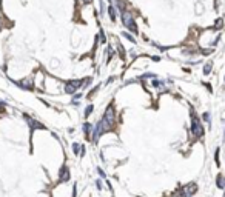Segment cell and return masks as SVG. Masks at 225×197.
Returning <instances> with one entry per match:
<instances>
[{"label":"cell","mask_w":225,"mask_h":197,"mask_svg":"<svg viewBox=\"0 0 225 197\" xmlns=\"http://www.w3.org/2000/svg\"><path fill=\"white\" fill-rule=\"evenodd\" d=\"M59 177H60V182H68V180H69V171H68V168H66L65 165L62 166Z\"/></svg>","instance_id":"cell-6"},{"label":"cell","mask_w":225,"mask_h":197,"mask_svg":"<svg viewBox=\"0 0 225 197\" xmlns=\"http://www.w3.org/2000/svg\"><path fill=\"white\" fill-rule=\"evenodd\" d=\"M91 112H93V105H88V108H86V111H85V116L88 117Z\"/></svg>","instance_id":"cell-14"},{"label":"cell","mask_w":225,"mask_h":197,"mask_svg":"<svg viewBox=\"0 0 225 197\" xmlns=\"http://www.w3.org/2000/svg\"><path fill=\"white\" fill-rule=\"evenodd\" d=\"M80 148H82L80 145L74 143V145H73V153H74V154H79V153H80Z\"/></svg>","instance_id":"cell-13"},{"label":"cell","mask_w":225,"mask_h":197,"mask_svg":"<svg viewBox=\"0 0 225 197\" xmlns=\"http://www.w3.org/2000/svg\"><path fill=\"white\" fill-rule=\"evenodd\" d=\"M214 160H216V165L219 166V148L216 149V153H214Z\"/></svg>","instance_id":"cell-15"},{"label":"cell","mask_w":225,"mask_h":197,"mask_svg":"<svg viewBox=\"0 0 225 197\" xmlns=\"http://www.w3.org/2000/svg\"><path fill=\"white\" fill-rule=\"evenodd\" d=\"M25 119H26V122L30 123V126H31V129H36V128H40V129H43V128H45L43 125H40L39 122H36V120H32L31 117H30V116H26V114H25Z\"/></svg>","instance_id":"cell-7"},{"label":"cell","mask_w":225,"mask_h":197,"mask_svg":"<svg viewBox=\"0 0 225 197\" xmlns=\"http://www.w3.org/2000/svg\"><path fill=\"white\" fill-rule=\"evenodd\" d=\"M19 85L22 86V88H28V89H32V82H31V80H22V82L19 83Z\"/></svg>","instance_id":"cell-9"},{"label":"cell","mask_w":225,"mask_h":197,"mask_svg":"<svg viewBox=\"0 0 225 197\" xmlns=\"http://www.w3.org/2000/svg\"><path fill=\"white\" fill-rule=\"evenodd\" d=\"M123 36H125V37H127V39H128V40H130V42H136V39H134V37H133L131 34H128V32H123Z\"/></svg>","instance_id":"cell-16"},{"label":"cell","mask_w":225,"mask_h":197,"mask_svg":"<svg viewBox=\"0 0 225 197\" xmlns=\"http://www.w3.org/2000/svg\"><path fill=\"white\" fill-rule=\"evenodd\" d=\"M122 22L125 25V28H128L133 32H137V26H136V22H134V19H133L131 12H128V11L122 12Z\"/></svg>","instance_id":"cell-1"},{"label":"cell","mask_w":225,"mask_h":197,"mask_svg":"<svg viewBox=\"0 0 225 197\" xmlns=\"http://www.w3.org/2000/svg\"><path fill=\"white\" fill-rule=\"evenodd\" d=\"M76 196H77V188L74 186V188H73V197H76Z\"/></svg>","instance_id":"cell-19"},{"label":"cell","mask_w":225,"mask_h":197,"mask_svg":"<svg viewBox=\"0 0 225 197\" xmlns=\"http://www.w3.org/2000/svg\"><path fill=\"white\" fill-rule=\"evenodd\" d=\"M103 120L108 123V125H111L112 126V123H114V120H116V114H114V106L112 105H110V106L106 108V111H105V116H103Z\"/></svg>","instance_id":"cell-3"},{"label":"cell","mask_w":225,"mask_h":197,"mask_svg":"<svg viewBox=\"0 0 225 197\" xmlns=\"http://www.w3.org/2000/svg\"><path fill=\"white\" fill-rule=\"evenodd\" d=\"M222 26V19H219L218 22H216V28H220Z\"/></svg>","instance_id":"cell-18"},{"label":"cell","mask_w":225,"mask_h":197,"mask_svg":"<svg viewBox=\"0 0 225 197\" xmlns=\"http://www.w3.org/2000/svg\"><path fill=\"white\" fill-rule=\"evenodd\" d=\"M99 174H100V177H105V173H103L100 168H99Z\"/></svg>","instance_id":"cell-22"},{"label":"cell","mask_w":225,"mask_h":197,"mask_svg":"<svg viewBox=\"0 0 225 197\" xmlns=\"http://www.w3.org/2000/svg\"><path fill=\"white\" fill-rule=\"evenodd\" d=\"M80 85H82V80H71V82H68L66 86H65V93H68V94L76 93L79 88H80Z\"/></svg>","instance_id":"cell-4"},{"label":"cell","mask_w":225,"mask_h":197,"mask_svg":"<svg viewBox=\"0 0 225 197\" xmlns=\"http://www.w3.org/2000/svg\"><path fill=\"white\" fill-rule=\"evenodd\" d=\"M108 12H110V19L114 22V20H116V9L112 6H110V8H108Z\"/></svg>","instance_id":"cell-11"},{"label":"cell","mask_w":225,"mask_h":197,"mask_svg":"<svg viewBox=\"0 0 225 197\" xmlns=\"http://www.w3.org/2000/svg\"><path fill=\"white\" fill-rule=\"evenodd\" d=\"M210 71H211V63H207L205 66H203V74L208 75V74H210Z\"/></svg>","instance_id":"cell-12"},{"label":"cell","mask_w":225,"mask_h":197,"mask_svg":"<svg viewBox=\"0 0 225 197\" xmlns=\"http://www.w3.org/2000/svg\"><path fill=\"white\" fill-rule=\"evenodd\" d=\"M218 188H220V190L225 188V179L222 177V174H218Z\"/></svg>","instance_id":"cell-8"},{"label":"cell","mask_w":225,"mask_h":197,"mask_svg":"<svg viewBox=\"0 0 225 197\" xmlns=\"http://www.w3.org/2000/svg\"><path fill=\"white\" fill-rule=\"evenodd\" d=\"M83 131H85V137L90 139V131H91V123H85L83 125Z\"/></svg>","instance_id":"cell-10"},{"label":"cell","mask_w":225,"mask_h":197,"mask_svg":"<svg viewBox=\"0 0 225 197\" xmlns=\"http://www.w3.org/2000/svg\"><path fill=\"white\" fill-rule=\"evenodd\" d=\"M191 119H193V122H191V131H193V134L196 137L203 136V128H202V125H201V122H199V119L196 117L194 112H191Z\"/></svg>","instance_id":"cell-2"},{"label":"cell","mask_w":225,"mask_h":197,"mask_svg":"<svg viewBox=\"0 0 225 197\" xmlns=\"http://www.w3.org/2000/svg\"><path fill=\"white\" fill-rule=\"evenodd\" d=\"M196 191H197V185H196V183H188V185L185 186V190H184V192L188 197H191L193 194H196Z\"/></svg>","instance_id":"cell-5"},{"label":"cell","mask_w":225,"mask_h":197,"mask_svg":"<svg viewBox=\"0 0 225 197\" xmlns=\"http://www.w3.org/2000/svg\"><path fill=\"white\" fill-rule=\"evenodd\" d=\"M100 40L105 42V36H103V31H100Z\"/></svg>","instance_id":"cell-21"},{"label":"cell","mask_w":225,"mask_h":197,"mask_svg":"<svg viewBox=\"0 0 225 197\" xmlns=\"http://www.w3.org/2000/svg\"><path fill=\"white\" fill-rule=\"evenodd\" d=\"M202 117H203V120H207V122H210V114H208V112H205V114H203Z\"/></svg>","instance_id":"cell-17"},{"label":"cell","mask_w":225,"mask_h":197,"mask_svg":"<svg viewBox=\"0 0 225 197\" xmlns=\"http://www.w3.org/2000/svg\"><path fill=\"white\" fill-rule=\"evenodd\" d=\"M79 2H80V3H91L93 0H79Z\"/></svg>","instance_id":"cell-20"}]
</instances>
